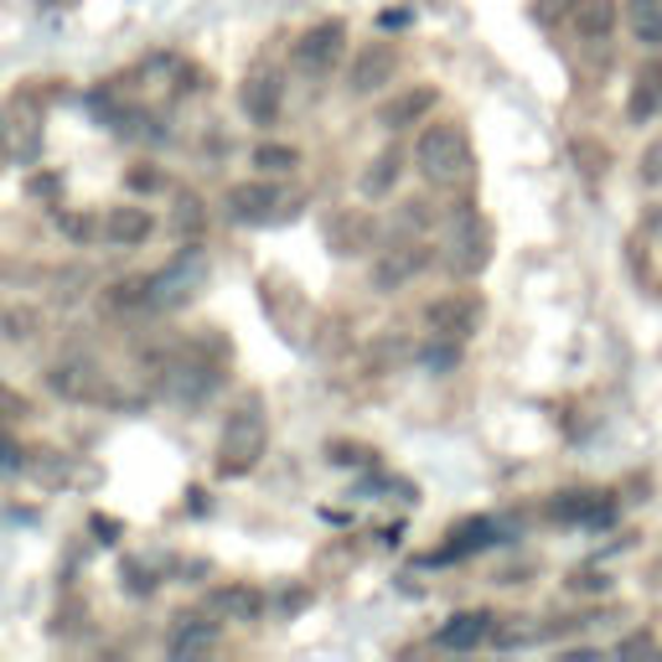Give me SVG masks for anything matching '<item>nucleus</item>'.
I'll return each mask as SVG.
<instances>
[{
    "instance_id": "nucleus-30",
    "label": "nucleus",
    "mask_w": 662,
    "mask_h": 662,
    "mask_svg": "<svg viewBox=\"0 0 662 662\" xmlns=\"http://www.w3.org/2000/svg\"><path fill=\"white\" fill-rule=\"evenodd\" d=\"M16 467H21V451H16L11 440L0 435V471H16Z\"/></svg>"
},
{
    "instance_id": "nucleus-17",
    "label": "nucleus",
    "mask_w": 662,
    "mask_h": 662,
    "mask_svg": "<svg viewBox=\"0 0 662 662\" xmlns=\"http://www.w3.org/2000/svg\"><path fill=\"white\" fill-rule=\"evenodd\" d=\"M47 383H52L62 399H99V393H104V383H99V368H93V362H58Z\"/></svg>"
},
{
    "instance_id": "nucleus-19",
    "label": "nucleus",
    "mask_w": 662,
    "mask_h": 662,
    "mask_svg": "<svg viewBox=\"0 0 662 662\" xmlns=\"http://www.w3.org/2000/svg\"><path fill=\"white\" fill-rule=\"evenodd\" d=\"M611 27H616V0H580V6H574V31H580L585 42L611 37Z\"/></svg>"
},
{
    "instance_id": "nucleus-13",
    "label": "nucleus",
    "mask_w": 662,
    "mask_h": 662,
    "mask_svg": "<svg viewBox=\"0 0 662 662\" xmlns=\"http://www.w3.org/2000/svg\"><path fill=\"white\" fill-rule=\"evenodd\" d=\"M435 104H440V89L420 83V89H404L399 99H389V104L378 109V124H383V130H409V124H420Z\"/></svg>"
},
{
    "instance_id": "nucleus-16",
    "label": "nucleus",
    "mask_w": 662,
    "mask_h": 662,
    "mask_svg": "<svg viewBox=\"0 0 662 662\" xmlns=\"http://www.w3.org/2000/svg\"><path fill=\"white\" fill-rule=\"evenodd\" d=\"M487 636H492V616L487 611H467V616H451L445 626H440V648L445 652H471V648H482Z\"/></svg>"
},
{
    "instance_id": "nucleus-4",
    "label": "nucleus",
    "mask_w": 662,
    "mask_h": 662,
    "mask_svg": "<svg viewBox=\"0 0 662 662\" xmlns=\"http://www.w3.org/2000/svg\"><path fill=\"white\" fill-rule=\"evenodd\" d=\"M228 218L233 223H280V218H295V197H285L270 181H243L228 192Z\"/></svg>"
},
{
    "instance_id": "nucleus-22",
    "label": "nucleus",
    "mask_w": 662,
    "mask_h": 662,
    "mask_svg": "<svg viewBox=\"0 0 662 662\" xmlns=\"http://www.w3.org/2000/svg\"><path fill=\"white\" fill-rule=\"evenodd\" d=\"M605 512H611V508L595 502V492H559V502H554L559 523H601Z\"/></svg>"
},
{
    "instance_id": "nucleus-11",
    "label": "nucleus",
    "mask_w": 662,
    "mask_h": 662,
    "mask_svg": "<svg viewBox=\"0 0 662 662\" xmlns=\"http://www.w3.org/2000/svg\"><path fill=\"white\" fill-rule=\"evenodd\" d=\"M393 73H399V47H393V42H373V47H362V52H358L352 73H347V89H352V93H373V89H383Z\"/></svg>"
},
{
    "instance_id": "nucleus-2",
    "label": "nucleus",
    "mask_w": 662,
    "mask_h": 662,
    "mask_svg": "<svg viewBox=\"0 0 662 662\" xmlns=\"http://www.w3.org/2000/svg\"><path fill=\"white\" fill-rule=\"evenodd\" d=\"M414 161H420V177L435 181V187H455V181L471 177V151L461 124H430L420 140H414Z\"/></svg>"
},
{
    "instance_id": "nucleus-1",
    "label": "nucleus",
    "mask_w": 662,
    "mask_h": 662,
    "mask_svg": "<svg viewBox=\"0 0 662 662\" xmlns=\"http://www.w3.org/2000/svg\"><path fill=\"white\" fill-rule=\"evenodd\" d=\"M270 445V424H264V409L259 399H249L243 409H233L223 424V440H218V471L223 477H243V471L259 467V455Z\"/></svg>"
},
{
    "instance_id": "nucleus-6",
    "label": "nucleus",
    "mask_w": 662,
    "mask_h": 662,
    "mask_svg": "<svg viewBox=\"0 0 662 662\" xmlns=\"http://www.w3.org/2000/svg\"><path fill=\"white\" fill-rule=\"evenodd\" d=\"M424 327L435 331V337H451V342H467L471 331L482 327V301L471 295V290H455L445 301H435L424 311Z\"/></svg>"
},
{
    "instance_id": "nucleus-29",
    "label": "nucleus",
    "mask_w": 662,
    "mask_h": 662,
    "mask_svg": "<svg viewBox=\"0 0 662 662\" xmlns=\"http://www.w3.org/2000/svg\"><path fill=\"white\" fill-rule=\"evenodd\" d=\"M124 585L136 590V595H146L156 580H151V570H140V564H124Z\"/></svg>"
},
{
    "instance_id": "nucleus-5",
    "label": "nucleus",
    "mask_w": 662,
    "mask_h": 662,
    "mask_svg": "<svg viewBox=\"0 0 662 662\" xmlns=\"http://www.w3.org/2000/svg\"><path fill=\"white\" fill-rule=\"evenodd\" d=\"M424 264H430V249H424L420 239H399V243H389V249H378L373 285L378 290H404L414 274H424Z\"/></svg>"
},
{
    "instance_id": "nucleus-20",
    "label": "nucleus",
    "mask_w": 662,
    "mask_h": 662,
    "mask_svg": "<svg viewBox=\"0 0 662 662\" xmlns=\"http://www.w3.org/2000/svg\"><path fill=\"white\" fill-rule=\"evenodd\" d=\"M399 171H404V151H383L373 165H368V171H362V181H358L362 197H373V202H378V197H389L393 181H399Z\"/></svg>"
},
{
    "instance_id": "nucleus-25",
    "label": "nucleus",
    "mask_w": 662,
    "mask_h": 662,
    "mask_svg": "<svg viewBox=\"0 0 662 662\" xmlns=\"http://www.w3.org/2000/svg\"><path fill=\"white\" fill-rule=\"evenodd\" d=\"M492 533H496V523H487V518H471V523L455 533L451 554H477V549H487V543H492Z\"/></svg>"
},
{
    "instance_id": "nucleus-33",
    "label": "nucleus",
    "mask_w": 662,
    "mask_h": 662,
    "mask_svg": "<svg viewBox=\"0 0 662 662\" xmlns=\"http://www.w3.org/2000/svg\"><path fill=\"white\" fill-rule=\"evenodd\" d=\"M130 187H156V171H130Z\"/></svg>"
},
{
    "instance_id": "nucleus-27",
    "label": "nucleus",
    "mask_w": 662,
    "mask_h": 662,
    "mask_svg": "<svg viewBox=\"0 0 662 662\" xmlns=\"http://www.w3.org/2000/svg\"><path fill=\"white\" fill-rule=\"evenodd\" d=\"M295 161H301V156L290 151V146H259V151H254V165H259V171H270V177L290 171Z\"/></svg>"
},
{
    "instance_id": "nucleus-7",
    "label": "nucleus",
    "mask_w": 662,
    "mask_h": 662,
    "mask_svg": "<svg viewBox=\"0 0 662 662\" xmlns=\"http://www.w3.org/2000/svg\"><path fill=\"white\" fill-rule=\"evenodd\" d=\"M342 42H347L342 21H321V27H311L301 42H295V68L311 78H327L331 68H337V58H342Z\"/></svg>"
},
{
    "instance_id": "nucleus-28",
    "label": "nucleus",
    "mask_w": 662,
    "mask_h": 662,
    "mask_svg": "<svg viewBox=\"0 0 662 662\" xmlns=\"http://www.w3.org/2000/svg\"><path fill=\"white\" fill-rule=\"evenodd\" d=\"M642 177H648L652 187H658V181H662V140H652L648 151H642Z\"/></svg>"
},
{
    "instance_id": "nucleus-10",
    "label": "nucleus",
    "mask_w": 662,
    "mask_h": 662,
    "mask_svg": "<svg viewBox=\"0 0 662 662\" xmlns=\"http://www.w3.org/2000/svg\"><path fill=\"white\" fill-rule=\"evenodd\" d=\"M218 368L212 362H202V358H181V362H171L165 368V393L177 399V404H202L212 389H218Z\"/></svg>"
},
{
    "instance_id": "nucleus-15",
    "label": "nucleus",
    "mask_w": 662,
    "mask_h": 662,
    "mask_svg": "<svg viewBox=\"0 0 662 662\" xmlns=\"http://www.w3.org/2000/svg\"><path fill=\"white\" fill-rule=\"evenodd\" d=\"M662 114V62H648L632 83V99H626V120L632 124H648Z\"/></svg>"
},
{
    "instance_id": "nucleus-34",
    "label": "nucleus",
    "mask_w": 662,
    "mask_h": 662,
    "mask_svg": "<svg viewBox=\"0 0 662 662\" xmlns=\"http://www.w3.org/2000/svg\"><path fill=\"white\" fill-rule=\"evenodd\" d=\"M632 6H662V0H632Z\"/></svg>"
},
{
    "instance_id": "nucleus-24",
    "label": "nucleus",
    "mask_w": 662,
    "mask_h": 662,
    "mask_svg": "<svg viewBox=\"0 0 662 662\" xmlns=\"http://www.w3.org/2000/svg\"><path fill=\"white\" fill-rule=\"evenodd\" d=\"M632 37L642 47H662V6H632Z\"/></svg>"
},
{
    "instance_id": "nucleus-18",
    "label": "nucleus",
    "mask_w": 662,
    "mask_h": 662,
    "mask_svg": "<svg viewBox=\"0 0 662 662\" xmlns=\"http://www.w3.org/2000/svg\"><path fill=\"white\" fill-rule=\"evenodd\" d=\"M151 212L146 208H114L104 218V239L109 243H120V249H136V243H146L151 239Z\"/></svg>"
},
{
    "instance_id": "nucleus-12",
    "label": "nucleus",
    "mask_w": 662,
    "mask_h": 662,
    "mask_svg": "<svg viewBox=\"0 0 662 662\" xmlns=\"http://www.w3.org/2000/svg\"><path fill=\"white\" fill-rule=\"evenodd\" d=\"M327 249H331V254H342V259L368 254V249H373V218L358 212V208L337 212V218L327 223Z\"/></svg>"
},
{
    "instance_id": "nucleus-14",
    "label": "nucleus",
    "mask_w": 662,
    "mask_h": 662,
    "mask_svg": "<svg viewBox=\"0 0 662 662\" xmlns=\"http://www.w3.org/2000/svg\"><path fill=\"white\" fill-rule=\"evenodd\" d=\"M259 611H264V601H259V590H249V585H218L208 595L212 621H254Z\"/></svg>"
},
{
    "instance_id": "nucleus-23",
    "label": "nucleus",
    "mask_w": 662,
    "mask_h": 662,
    "mask_svg": "<svg viewBox=\"0 0 662 662\" xmlns=\"http://www.w3.org/2000/svg\"><path fill=\"white\" fill-rule=\"evenodd\" d=\"M171 228H177L181 239H197V233L208 228V208H202V197L181 192V197H177V208H171Z\"/></svg>"
},
{
    "instance_id": "nucleus-32",
    "label": "nucleus",
    "mask_w": 662,
    "mask_h": 662,
    "mask_svg": "<svg viewBox=\"0 0 662 662\" xmlns=\"http://www.w3.org/2000/svg\"><path fill=\"white\" fill-rule=\"evenodd\" d=\"M11 156V124H6V114H0V161Z\"/></svg>"
},
{
    "instance_id": "nucleus-21",
    "label": "nucleus",
    "mask_w": 662,
    "mask_h": 662,
    "mask_svg": "<svg viewBox=\"0 0 662 662\" xmlns=\"http://www.w3.org/2000/svg\"><path fill=\"white\" fill-rule=\"evenodd\" d=\"M212 642H218V626H212V621L181 616V626L171 632V658H197V652H208Z\"/></svg>"
},
{
    "instance_id": "nucleus-31",
    "label": "nucleus",
    "mask_w": 662,
    "mask_h": 662,
    "mask_svg": "<svg viewBox=\"0 0 662 662\" xmlns=\"http://www.w3.org/2000/svg\"><path fill=\"white\" fill-rule=\"evenodd\" d=\"M31 192H37V197H52V192H58V181H52V177H37V181H31Z\"/></svg>"
},
{
    "instance_id": "nucleus-9",
    "label": "nucleus",
    "mask_w": 662,
    "mask_h": 662,
    "mask_svg": "<svg viewBox=\"0 0 662 662\" xmlns=\"http://www.w3.org/2000/svg\"><path fill=\"white\" fill-rule=\"evenodd\" d=\"M239 104L254 124H274L280 120V104H285V78L274 73V68H254V73L243 78Z\"/></svg>"
},
{
    "instance_id": "nucleus-26",
    "label": "nucleus",
    "mask_w": 662,
    "mask_h": 662,
    "mask_svg": "<svg viewBox=\"0 0 662 662\" xmlns=\"http://www.w3.org/2000/svg\"><path fill=\"white\" fill-rule=\"evenodd\" d=\"M420 362H424V368H435V373H445V368H455V362H461V342L440 337L435 347H420Z\"/></svg>"
},
{
    "instance_id": "nucleus-3",
    "label": "nucleus",
    "mask_w": 662,
    "mask_h": 662,
    "mask_svg": "<svg viewBox=\"0 0 662 662\" xmlns=\"http://www.w3.org/2000/svg\"><path fill=\"white\" fill-rule=\"evenodd\" d=\"M492 264V223L482 212L461 202L451 212V270L455 274H482Z\"/></svg>"
},
{
    "instance_id": "nucleus-8",
    "label": "nucleus",
    "mask_w": 662,
    "mask_h": 662,
    "mask_svg": "<svg viewBox=\"0 0 662 662\" xmlns=\"http://www.w3.org/2000/svg\"><path fill=\"white\" fill-rule=\"evenodd\" d=\"M202 285V259H177L171 270H161V274H151L146 280V305H156V311H171V305H181V301H192V290Z\"/></svg>"
}]
</instances>
